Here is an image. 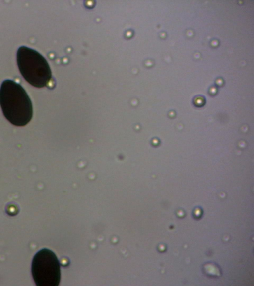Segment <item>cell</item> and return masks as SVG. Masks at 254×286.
Listing matches in <instances>:
<instances>
[{
    "mask_svg": "<svg viewBox=\"0 0 254 286\" xmlns=\"http://www.w3.org/2000/svg\"><path fill=\"white\" fill-rule=\"evenodd\" d=\"M0 105L5 117L14 125L25 126L32 118V104L28 94L13 80H6L2 83Z\"/></svg>",
    "mask_w": 254,
    "mask_h": 286,
    "instance_id": "6da1fadb",
    "label": "cell"
},
{
    "mask_svg": "<svg viewBox=\"0 0 254 286\" xmlns=\"http://www.w3.org/2000/svg\"><path fill=\"white\" fill-rule=\"evenodd\" d=\"M17 63L23 77L35 87H45L51 79L52 72L48 62L34 49L20 47L17 52Z\"/></svg>",
    "mask_w": 254,
    "mask_h": 286,
    "instance_id": "7a4b0ae2",
    "label": "cell"
},
{
    "mask_svg": "<svg viewBox=\"0 0 254 286\" xmlns=\"http://www.w3.org/2000/svg\"><path fill=\"white\" fill-rule=\"evenodd\" d=\"M31 272L38 286H57L61 280L60 264L56 254L51 250L42 249L34 255Z\"/></svg>",
    "mask_w": 254,
    "mask_h": 286,
    "instance_id": "3957f363",
    "label": "cell"
}]
</instances>
